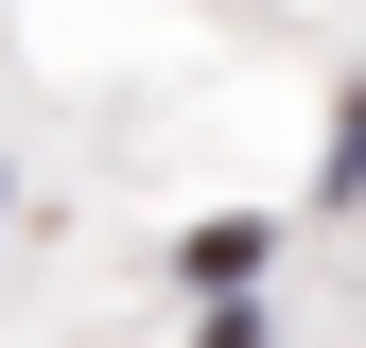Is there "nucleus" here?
<instances>
[{
	"label": "nucleus",
	"instance_id": "f03ea898",
	"mask_svg": "<svg viewBox=\"0 0 366 348\" xmlns=\"http://www.w3.org/2000/svg\"><path fill=\"white\" fill-rule=\"evenodd\" d=\"M314 192H332V209L366 192V87H349V105H332V174H314Z\"/></svg>",
	"mask_w": 366,
	"mask_h": 348
},
{
	"label": "nucleus",
	"instance_id": "f257e3e1",
	"mask_svg": "<svg viewBox=\"0 0 366 348\" xmlns=\"http://www.w3.org/2000/svg\"><path fill=\"white\" fill-rule=\"evenodd\" d=\"M174 279H192V296H244V279H262V227H244V209L192 227V244H174Z\"/></svg>",
	"mask_w": 366,
	"mask_h": 348
}]
</instances>
